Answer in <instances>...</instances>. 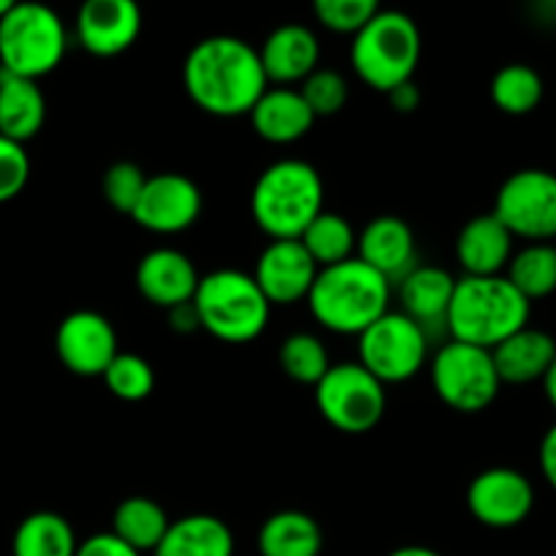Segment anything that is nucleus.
<instances>
[{
	"label": "nucleus",
	"instance_id": "obj_1",
	"mask_svg": "<svg viewBox=\"0 0 556 556\" xmlns=\"http://www.w3.org/2000/svg\"><path fill=\"white\" fill-rule=\"evenodd\" d=\"M190 101L212 117H242L269 90L258 49L237 36H210L195 43L182 65Z\"/></svg>",
	"mask_w": 556,
	"mask_h": 556
},
{
	"label": "nucleus",
	"instance_id": "obj_2",
	"mask_svg": "<svg viewBox=\"0 0 556 556\" xmlns=\"http://www.w3.org/2000/svg\"><path fill=\"white\" fill-rule=\"evenodd\" d=\"M532 304L500 277H462L451 296L445 331L451 340L494 351L500 342L530 326Z\"/></svg>",
	"mask_w": 556,
	"mask_h": 556
},
{
	"label": "nucleus",
	"instance_id": "obj_3",
	"mask_svg": "<svg viewBox=\"0 0 556 556\" xmlns=\"http://www.w3.org/2000/svg\"><path fill=\"white\" fill-rule=\"evenodd\" d=\"M389 302L391 282L358 258L320 269L307 296L309 313L324 329L356 337L389 313Z\"/></svg>",
	"mask_w": 556,
	"mask_h": 556
},
{
	"label": "nucleus",
	"instance_id": "obj_4",
	"mask_svg": "<svg viewBox=\"0 0 556 556\" xmlns=\"http://www.w3.org/2000/svg\"><path fill=\"white\" fill-rule=\"evenodd\" d=\"M250 212L271 242L299 239L324 212V179L318 168L296 157L271 163L255 179Z\"/></svg>",
	"mask_w": 556,
	"mask_h": 556
},
{
	"label": "nucleus",
	"instance_id": "obj_5",
	"mask_svg": "<svg viewBox=\"0 0 556 556\" xmlns=\"http://www.w3.org/2000/svg\"><path fill=\"white\" fill-rule=\"evenodd\" d=\"M418 60H421V33H418L416 22L402 11L380 9L353 36V71L364 85L386 92V96L394 87L413 81Z\"/></svg>",
	"mask_w": 556,
	"mask_h": 556
},
{
	"label": "nucleus",
	"instance_id": "obj_6",
	"mask_svg": "<svg viewBox=\"0 0 556 556\" xmlns=\"http://www.w3.org/2000/svg\"><path fill=\"white\" fill-rule=\"evenodd\" d=\"M199 326L220 342L242 345L264 334L271 304L255 286L253 275L239 269H217L201 277L193 296Z\"/></svg>",
	"mask_w": 556,
	"mask_h": 556
},
{
	"label": "nucleus",
	"instance_id": "obj_7",
	"mask_svg": "<svg viewBox=\"0 0 556 556\" xmlns=\"http://www.w3.org/2000/svg\"><path fill=\"white\" fill-rule=\"evenodd\" d=\"M68 33L49 5L14 3L0 20V68L38 81L65 58Z\"/></svg>",
	"mask_w": 556,
	"mask_h": 556
},
{
	"label": "nucleus",
	"instance_id": "obj_8",
	"mask_svg": "<svg viewBox=\"0 0 556 556\" xmlns=\"http://www.w3.org/2000/svg\"><path fill=\"white\" fill-rule=\"evenodd\" d=\"M320 416L345 434H364L380 424L386 413V386L358 362L331 364L315 386Z\"/></svg>",
	"mask_w": 556,
	"mask_h": 556
},
{
	"label": "nucleus",
	"instance_id": "obj_9",
	"mask_svg": "<svg viewBox=\"0 0 556 556\" xmlns=\"http://www.w3.org/2000/svg\"><path fill=\"white\" fill-rule=\"evenodd\" d=\"M432 386L451 410L483 413L497 400L503 380L492 351L448 340L432 358Z\"/></svg>",
	"mask_w": 556,
	"mask_h": 556
},
{
	"label": "nucleus",
	"instance_id": "obj_10",
	"mask_svg": "<svg viewBox=\"0 0 556 556\" xmlns=\"http://www.w3.org/2000/svg\"><path fill=\"white\" fill-rule=\"evenodd\" d=\"M429 356V334L405 313H386L358 334V364L383 386L416 378Z\"/></svg>",
	"mask_w": 556,
	"mask_h": 556
},
{
	"label": "nucleus",
	"instance_id": "obj_11",
	"mask_svg": "<svg viewBox=\"0 0 556 556\" xmlns=\"http://www.w3.org/2000/svg\"><path fill=\"white\" fill-rule=\"evenodd\" d=\"M494 217L514 239L552 242L556 239V174L546 168H521L497 190Z\"/></svg>",
	"mask_w": 556,
	"mask_h": 556
},
{
	"label": "nucleus",
	"instance_id": "obj_12",
	"mask_svg": "<svg viewBox=\"0 0 556 556\" xmlns=\"http://www.w3.org/2000/svg\"><path fill=\"white\" fill-rule=\"evenodd\" d=\"M472 519L492 530H514L530 519L535 508V486L514 467H492L472 478L467 489Z\"/></svg>",
	"mask_w": 556,
	"mask_h": 556
},
{
	"label": "nucleus",
	"instance_id": "obj_13",
	"mask_svg": "<svg viewBox=\"0 0 556 556\" xmlns=\"http://www.w3.org/2000/svg\"><path fill=\"white\" fill-rule=\"evenodd\" d=\"M54 351L63 367L79 378H101L119 353L114 326L92 309H76L60 320Z\"/></svg>",
	"mask_w": 556,
	"mask_h": 556
},
{
	"label": "nucleus",
	"instance_id": "obj_14",
	"mask_svg": "<svg viewBox=\"0 0 556 556\" xmlns=\"http://www.w3.org/2000/svg\"><path fill=\"white\" fill-rule=\"evenodd\" d=\"M201 215V190L190 177L163 172L147 177L134 220L152 233H179L193 226Z\"/></svg>",
	"mask_w": 556,
	"mask_h": 556
},
{
	"label": "nucleus",
	"instance_id": "obj_15",
	"mask_svg": "<svg viewBox=\"0 0 556 556\" xmlns=\"http://www.w3.org/2000/svg\"><path fill=\"white\" fill-rule=\"evenodd\" d=\"M318 266L299 239H277L255 261V286L269 304H296L309 296Z\"/></svg>",
	"mask_w": 556,
	"mask_h": 556
},
{
	"label": "nucleus",
	"instance_id": "obj_16",
	"mask_svg": "<svg viewBox=\"0 0 556 556\" xmlns=\"http://www.w3.org/2000/svg\"><path fill=\"white\" fill-rule=\"evenodd\" d=\"M141 33V11L134 0H87L76 14V38L96 58L128 52Z\"/></svg>",
	"mask_w": 556,
	"mask_h": 556
},
{
	"label": "nucleus",
	"instance_id": "obj_17",
	"mask_svg": "<svg viewBox=\"0 0 556 556\" xmlns=\"http://www.w3.org/2000/svg\"><path fill=\"white\" fill-rule=\"evenodd\" d=\"M199 271L193 261L174 248L150 250L136 266V288L150 304L163 309L190 304L199 288Z\"/></svg>",
	"mask_w": 556,
	"mask_h": 556
},
{
	"label": "nucleus",
	"instance_id": "obj_18",
	"mask_svg": "<svg viewBox=\"0 0 556 556\" xmlns=\"http://www.w3.org/2000/svg\"><path fill=\"white\" fill-rule=\"evenodd\" d=\"M356 258L389 282H400L407 271L418 266L413 228L396 215H380L369 220L356 237Z\"/></svg>",
	"mask_w": 556,
	"mask_h": 556
},
{
	"label": "nucleus",
	"instance_id": "obj_19",
	"mask_svg": "<svg viewBox=\"0 0 556 556\" xmlns=\"http://www.w3.org/2000/svg\"><path fill=\"white\" fill-rule=\"evenodd\" d=\"M514 242L508 228L489 212L465 223L456 237V261L465 277H500L514 258Z\"/></svg>",
	"mask_w": 556,
	"mask_h": 556
},
{
	"label": "nucleus",
	"instance_id": "obj_20",
	"mask_svg": "<svg viewBox=\"0 0 556 556\" xmlns=\"http://www.w3.org/2000/svg\"><path fill=\"white\" fill-rule=\"evenodd\" d=\"M266 81L280 87L304 81L320 63V43L315 33L304 25H280L269 33L258 49Z\"/></svg>",
	"mask_w": 556,
	"mask_h": 556
},
{
	"label": "nucleus",
	"instance_id": "obj_21",
	"mask_svg": "<svg viewBox=\"0 0 556 556\" xmlns=\"http://www.w3.org/2000/svg\"><path fill=\"white\" fill-rule=\"evenodd\" d=\"M456 277L443 266H416L400 280V304L407 318L424 331L445 329Z\"/></svg>",
	"mask_w": 556,
	"mask_h": 556
},
{
	"label": "nucleus",
	"instance_id": "obj_22",
	"mask_svg": "<svg viewBox=\"0 0 556 556\" xmlns=\"http://www.w3.org/2000/svg\"><path fill=\"white\" fill-rule=\"evenodd\" d=\"M492 358L503 383H535V380L546 378V372L552 369L556 358V340L548 331L525 326L514 337L500 342L492 351Z\"/></svg>",
	"mask_w": 556,
	"mask_h": 556
},
{
	"label": "nucleus",
	"instance_id": "obj_23",
	"mask_svg": "<svg viewBox=\"0 0 556 556\" xmlns=\"http://www.w3.org/2000/svg\"><path fill=\"white\" fill-rule=\"evenodd\" d=\"M255 134L269 144H293L315 125V114L293 87H269L250 112Z\"/></svg>",
	"mask_w": 556,
	"mask_h": 556
},
{
	"label": "nucleus",
	"instance_id": "obj_24",
	"mask_svg": "<svg viewBox=\"0 0 556 556\" xmlns=\"http://www.w3.org/2000/svg\"><path fill=\"white\" fill-rule=\"evenodd\" d=\"M43 119H47V98L38 81L22 79L0 68V136L25 144L38 136Z\"/></svg>",
	"mask_w": 556,
	"mask_h": 556
},
{
	"label": "nucleus",
	"instance_id": "obj_25",
	"mask_svg": "<svg viewBox=\"0 0 556 556\" xmlns=\"http://www.w3.org/2000/svg\"><path fill=\"white\" fill-rule=\"evenodd\" d=\"M155 556H233V532L217 516H185L168 525Z\"/></svg>",
	"mask_w": 556,
	"mask_h": 556
},
{
	"label": "nucleus",
	"instance_id": "obj_26",
	"mask_svg": "<svg viewBox=\"0 0 556 556\" xmlns=\"http://www.w3.org/2000/svg\"><path fill=\"white\" fill-rule=\"evenodd\" d=\"M258 552L261 556H320L324 530L302 510H280L261 527Z\"/></svg>",
	"mask_w": 556,
	"mask_h": 556
},
{
	"label": "nucleus",
	"instance_id": "obj_27",
	"mask_svg": "<svg viewBox=\"0 0 556 556\" xmlns=\"http://www.w3.org/2000/svg\"><path fill=\"white\" fill-rule=\"evenodd\" d=\"M79 541L68 519L52 510H38L20 521L11 541L14 556H76Z\"/></svg>",
	"mask_w": 556,
	"mask_h": 556
},
{
	"label": "nucleus",
	"instance_id": "obj_28",
	"mask_svg": "<svg viewBox=\"0 0 556 556\" xmlns=\"http://www.w3.org/2000/svg\"><path fill=\"white\" fill-rule=\"evenodd\" d=\"M168 516L155 500L150 497H128L117 505L112 519V532L123 543H128L134 552L144 554L161 546L163 535L168 532Z\"/></svg>",
	"mask_w": 556,
	"mask_h": 556
},
{
	"label": "nucleus",
	"instance_id": "obj_29",
	"mask_svg": "<svg viewBox=\"0 0 556 556\" xmlns=\"http://www.w3.org/2000/svg\"><path fill=\"white\" fill-rule=\"evenodd\" d=\"M505 280L527 299V302H538V299L552 296L556 291V244L552 242H532L514 253L508 269H505Z\"/></svg>",
	"mask_w": 556,
	"mask_h": 556
},
{
	"label": "nucleus",
	"instance_id": "obj_30",
	"mask_svg": "<svg viewBox=\"0 0 556 556\" xmlns=\"http://www.w3.org/2000/svg\"><path fill=\"white\" fill-rule=\"evenodd\" d=\"M302 248L307 250L309 258L315 261L318 269H329V266L342 264V261L353 258V250H356V231H353L351 223L345 220L337 212H320L304 233L299 237Z\"/></svg>",
	"mask_w": 556,
	"mask_h": 556
},
{
	"label": "nucleus",
	"instance_id": "obj_31",
	"mask_svg": "<svg viewBox=\"0 0 556 556\" xmlns=\"http://www.w3.org/2000/svg\"><path fill=\"white\" fill-rule=\"evenodd\" d=\"M543 92H546L543 76L525 63L505 65L492 79L494 106L510 117H525L535 112L543 101Z\"/></svg>",
	"mask_w": 556,
	"mask_h": 556
},
{
	"label": "nucleus",
	"instance_id": "obj_32",
	"mask_svg": "<svg viewBox=\"0 0 556 556\" xmlns=\"http://www.w3.org/2000/svg\"><path fill=\"white\" fill-rule=\"evenodd\" d=\"M280 367L291 380L304 386H318L329 372L331 362L326 345L315 334L296 331L280 345Z\"/></svg>",
	"mask_w": 556,
	"mask_h": 556
},
{
	"label": "nucleus",
	"instance_id": "obj_33",
	"mask_svg": "<svg viewBox=\"0 0 556 556\" xmlns=\"http://www.w3.org/2000/svg\"><path fill=\"white\" fill-rule=\"evenodd\" d=\"M101 378L106 389L123 402H141L155 389V372L150 362L136 353H117Z\"/></svg>",
	"mask_w": 556,
	"mask_h": 556
},
{
	"label": "nucleus",
	"instance_id": "obj_34",
	"mask_svg": "<svg viewBox=\"0 0 556 556\" xmlns=\"http://www.w3.org/2000/svg\"><path fill=\"white\" fill-rule=\"evenodd\" d=\"M304 103L309 106V112L318 117H334L345 109L348 103V81L340 71L334 68H315L307 79L299 87Z\"/></svg>",
	"mask_w": 556,
	"mask_h": 556
},
{
	"label": "nucleus",
	"instance_id": "obj_35",
	"mask_svg": "<svg viewBox=\"0 0 556 556\" xmlns=\"http://www.w3.org/2000/svg\"><path fill=\"white\" fill-rule=\"evenodd\" d=\"M380 11L375 0H315L313 14L326 30L356 36Z\"/></svg>",
	"mask_w": 556,
	"mask_h": 556
},
{
	"label": "nucleus",
	"instance_id": "obj_36",
	"mask_svg": "<svg viewBox=\"0 0 556 556\" xmlns=\"http://www.w3.org/2000/svg\"><path fill=\"white\" fill-rule=\"evenodd\" d=\"M144 185H147V177L136 163L119 161L114 163V166H109L106 174H103V182H101L103 199L109 201L112 210L123 212V215H134Z\"/></svg>",
	"mask_w": 556,
	"mask_h": 556
},
{
	"label": "nucleus",
	"instance_id": "obj_37",
	"mask_svg": "<svg viewBox=\"0 0 556 556\" xmlns=\"http://www.w3.org/2000/svg\"><path fill=\"white\" fill-rule=\"evenodd\" d=\"M27 177H30V157L25 144L0 136V204L16 199L25 190Z\"/></svg>",
	"mask_w": 556,
	"mask_h": 556
},
{
	"label": "nucleus",
	"instance_id": "obj_38",
	"mask_svg": "<svg viewBox=\"0 0 556 556\" xmlns=\"http://www.w3.org/2000/svg\"><path fill=\"white\" fill-rule=\"evenodd\" d=\"M76 556H141V554L134 552L128 543L119 541L114 532H98V535H90L87 541L79 543Z\"/></svg>",
	"mask_w": 556,
	"mask_h": 556
},
{
	"label": "nucleus",
	"instance_id": "obj_39",
	"mask_svg": "<svg viewBox=\"0 0 556 556\" xmlns=\"http://www.w3.org/2000/svg\"><path fill=\"white\" fill-rule=\"evenodd\" d=\"M538 462H541V472L548 481V486L556 492V424L546 429L541 440V451H538Z\"/></svg>",
	"mask_w": 556,
	"mask_h": 556
},
{
	"label": "nucleus",
	"instance_id": "obj_40",
	"mask_svg": "<svg viewBox=\"0 0 556 556\" xmlns=\"http://www.w3.org/2000/svg\"><path fill=\"white\" fill-rule=\"evenodd\" d=\"M389 101L400 114H410L421 106V90H418L416 81H405L389 92Z\"/></svg>",
	"mask_w": 556,
	"mask_h": 556
},
{
	"label": "nucleus",
	"instance_id": "obj_41",
	"mask_svg": "<svg viewBox=\"0 0 556 556\" xmlns=\"http://www.w3.org/2000/svg\"><path fill=\"white\" fill-rule=\"evenodd\" d=\"M168 320H172L174 329H177V331H193V329H201V326H199V318H195L193 304H182V307L168 309Z\"/></svg>",
	"mask_w": 556,
	"mask_h": 556
},
{
	"label": "nucleus",
	"instance_id": "obj_42",
	"mask_svg": "<svg viewBox=\"0 0 556 556\" xmlns=\"http://www.w3.org/2000/svg\"><path fill=\"white\" fill-rule=\"evenodd\" d=\"M543 391H546L548 405H552L554 410H556V358H554L552 369H548V372H546V378H543Z\"/></svg>",
	"mask_w": 556,
	"mask_h": 556
},
{
	"label": "nucleus",
	"instance_id": "obj_43",
	"mask_svg": "<svg viewBox=\"0 0 556 556\" xmlns=\"http://www.w3.org/2000/svg\"><path fill=\"white\" fill-rule=\"evenodd\" d=\"M389 556H443V554H438L434 548H427V546H402V548H394Z\"/></svg>",
	"mask_w": 556,
	"mask_h": 556
},
{
	"label": "nucleus",
	"instance_id": "obj_44",
	"mask_svg": "<svg viewBox=\"0 0 556 556\" xmlns=\"http://www.w3.org/2000/svg\"><path fill=\"white\" fill-rule=\"evenodd\" d=\"M11 5H14V3H11V0H0V20H3V16L9 14Z\"/></svg>",
	"mask_w": 556,
	"mask_h": 556
},
{
	"label": "nucleus",
	"instance_id": "obj_45",
	"mask_svg": "<svg viewBox=\"0 0 556 556\" xmlns=\"http://www.w3.org/2000/svg\"><path fill=\"white\" fill-rule=\"evenodd\" d=\"M554 556H556V554H554Z\"/></svg>",
	"mask_w": 556,
	"mask_h": 556
}]
</instances>
